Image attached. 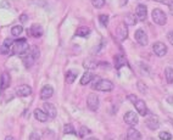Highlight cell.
Wrapping results in <instances>:
<instances>
[{
	"instance_id": "obj_1",
	"label": "cell",
	"mask_w": 173,
	"mask_h": 140,
	"mask_svg": "<svg viewBox=\"0 0 173 140\" xmlns=\"http://www.w3.org/2000/svg\"><path fill=\"white\" fill-rule=\"evenodd\" d=\"M21 57H22V61H23L25 66L26 67H30L34 63V61L39 57V49L37 46H30L28 49V51L26 54L21 55Z\"/></svg>"
},
{
	"instance_id": "obj_2",
	"label": "cell",
	"mask_w": 173,
	"mask_h": 140,
	"mask_svg": "<svg viewBox=\"0 0 173 140\" xmlns=\"http://www.w3.org/2000/svg\"><path fill=\"white\" fill-rule=\"evenodd\" d=\"M29 46H28V43L26 39H17L15 40L14 44H12V54H16V55H23L28 51Z\"/></svg>"
},
{
	"instance_id": "obj_3",
	"label": "cell",
	"mask_w": 173,
	"mask_h": 140,
	"mask_svg": "<svg viewBox=\"0 0 173 140\" xmlns=\"http://www.w3.org/2000/svg\"><path fill=\"white\" fill-rule=\"evenodd\" d=\"M151 16H152V21H154L156 25L163 26V25H166V22H167V15L165 14L161 9H154Z\"/></svg>"
},
{
	"instance_id": "obj_4",
	"label": "cell",
	"mask_w": 173,
	"mask_h": 140,
	"mask_svg": "<svg viewBox=\"0 0 173 140\" xmlns=\"http://www.w3.org/2000/svg\"><path fill=\"white\" fill-rule=\"evenodd\" d=\"M94 89H96L99 91H106L107 93V91H111L114 89V83L109 79H99L95 84Z\"/></svg>"
},
{
	"instance_id": "obj_5",
	"label": "cell",
	"mask_w": 173,
	"mask_h": 140,
	"mask_svg": "<svg viewBox=\"0 0 173 140\" xmlns=\"http://www.w3.org/2000/svg\"><path fill=\"white\" fill-rule=\"evenodd\" d=\"M86 105L89 107V110L91 111H96L99 109V96L95 93H91L88 95L86 98Z\"/></svg>"
},
{
	"instance_id": "obj_6",
	"label": "cell",
	"mask_w": 173,
	"mask_h": 140,
	"mask_svg": "<svg viewBox=\"0 0 173 140\" xmlns=\"http://www.w3.org/2000/svg\"><path fill=\"white\" fill-rule=\"evenodd\" d=\"M123 119L124 122L128 124V126L133 127V126H137L139 123V118H138V114L135 112L133 111H128L126 112V114L123 116Z\"/></svg>"
},
{
	"instance_id": "obj_7",
	"label": "cell",
	"mask_w": 173,
	"mask_h": 140,
	"mask_svg": "<svg viewBox=\"0 0 173 140\" xmlns=\"http://www.w3.org/2000/svg\"><path fill=\"white\" fill-rule=\"evenodd\" d=\"M134 38H135L137 43L139 45H142V46H146L147 43H149V38H147L146 33H145L143 29H137L135 33H134Z\"/></svg>"
},
{
	"instance_id": "obj_8",
	"label": "cell",
	"mask_w": 173,
	"mask_h": 140,
	"mask_svg": "<svg viewBox=\"0 0 173 140\" xmlns=\"http://www.w3.org/2000/svg\"><path fill=\"white\" fill-rule=\"evenodd\" d=\"M152 51L156 56L162 57L167 54V46L162 42H156L152 44Z\"/></svg>"
},
{
	"instance_id": "obj_9",
	"label": "cell",
	"mask_w": 173,
	"mask_h": 140,
	"mask_svg": "<svg viewBox=\"0 0 173 140\" xmlns=\"http://www.w3.org/2000/svg\"><path fill=\"white\" fill-rule=\"evenodd\" d=\"M133 105L135 106V110H137V112H138L140 116L145 117L146 114H149V110H147V107H146V104H145L144 100L138 99Z\"/></svg>"
},
{
	"instance_id": "obj_10",
	"label": "cell",
	"mask_w": 173,
	"mask_h": 140,
	"mask_svg": "<svg viewBox=\"0 0 173 140\" xmlns=\"http://www.w3.org/2000/svg\"><path fill=\"white\" fill-rule=\"evenodd\" d=\"M145 124H146V127H147L149 129H151V130L159 129V127H160L159 117H156V116H154V114L149 116V117L145 119Z\"/></svg>"
},
{
	"instance_id": "obj_11",
	"label": "cell",
	"mask_w": 173,
	"mask_h": 140,
	"mask_svg": "<svg viewBox=\"0 0 173 140\" xmlns=\"http://www.w3.org/2000/svg\"><path fill=\"white\" fill-rule=\"evenodd\" d=\"M116 37L119 39V40H124L128 38V28L124 23H121L118 25V27L116 29Z\"/></svg>"
},
{
	"instance_id": "obj_12",
	"label": "cell",
	"mask_w": 173,
	"mask_h": 140,
	"mask_svg": "<svg viewBox=\"0 0 173 140\" xmlns=\"http://www.w3.org/2000/svg\"><path fill=\"white\" fill-rule=\"evenodd\" d=\"M135 17L139 21H145L146 20V17H147V9H146L145 5L139 4L137 6V9H135Z\"/></svg>"
},
{
	"instance_id": "obj_13",
	"label": "cell",
	"mask_w": 173,
	"mask_h": 140,
	"mask_svg": "<svg viewBox=\"0 0 173 140\" xmlns=\"http://www.w3.org/2000/svg\"><path fill=\"white\" fill-rule=\"evenodd\" d=\"M16 94L21 98H25V96H28L32 94V88L29 85H26V84H22V85H18L16 88Z\"/></svg>"
},
{
	"instance_id": "obj_14",
	"label": "cell",
	"mask_w": 173,
	"mask_h": 140,
	"mask_svg": "<svg viewBox=\"0 0 173 140\" xmlns=\"http://www.w3.org/2000/svg\"><path fill=\"white\" fill-rule=\"evenodd\" d=\"M53 94H54L53 86L46 84V85H44L43 88H42V90H40V99L42 100H48V99H50L53 96Z\"/></svg>"
},
{
	"instance_id": "obj_15",
	"label": "cell",
	"mask_w": 173,
	"mask_h": 140,
	"mask_svg": "<svg viewBox=\"0 0 173 140\" xmlns=\"http://www.w3.org/2000/svg\"><path fill=\"white\" fill-rule=\"evenodd\" d=\"M29 33H30V35L34 37V38H40L44 33L43 27H42L40 25L34 23V25H32V27L29 28Z\"/></svg>"
},
{
	"instance_id": "obj_16",
	"label": "cell",
	"mask_w": 173,
	"mask_h": 140,
	"mask_svg": "<svg viewBox=\"0 0 173 140\" xmlns=\"http://www.w3.org/2000/svg\"><path fill=\"white\" fill-rule=\"evenodd\" d=\"M44 110H45V113L48 114V117H50V118H55L56 117V107L53 105V104H50V102H45L44 104Z\"/></svg>"
},
{
	"instance_id": "obj_17",
	"label": "cell",
	"mask_w": 173,
	"mask_h": 140,
	"mask_svg": "<svg viewBox=\"0 0 173 140\" xmlns=\"http://www.w3.org/2000/svg\"><path fill=\"white\" fill-rule=\"evenodd\" d=\"M127 140H142V134L135 128L132 127L127 132Z\"/></svg>"
},
{
	"instance_id": "obj_18",
	"label": "cell",
	"mask_w": 173,
	"mask_h": 140,
	"mask_svg": "<svg viewBox=\"0 0 173 140\" xmlns=\"http://www.w3.org/2000/svg\"><path fill=\"white\" fill-rule=\"evenodd\" d=\"M114 61H115L116 70H119L121 67H123V66L127 63V60H126V57L122 55V54H117V55L114 57Z\"/></svg>"
},
{
	"instance_id": "obj_19",
	"label": "cell",
	"mask_w": 173,
	"mask_h": 140,
	"mask_svg": "<svg viewBox=\"0 0 173 140\" xmlns=\"http://www.w3.org/2000/svg\"><path fill=\"white\" fill-rule=\"evenodd\" d=\"M10 81H11V78H10V74L9 73H6V72H4L2 74H1V81H0V88L4 90V89H6L9 85H10Z\"/></svg>"
},
{
	"instance_id": "obj_20",
	"label": "cell",
	"mask_w": 173,
	"mask_h": 140,
	"mask_svg": "<svg viewBox=\"0 0 173 140\" xmlns=\"http://www.w3.org/2000/svg\"><path fill=\"white\" fill-rule=\"evenodd\" d=\"M34 117H35V119H38V122H46L48 121V114L45 113V111H42L40 109H37L34 111Z\"/></svg>"
},
{
	"instance_id": "obj_21",
	"label": "cell",
	"mask_w": 173,
	"mask_h": 140,
	"mask_svg": "<svg viewBox=\"0 0 173 140\" xmlns=\"http://www.w3.org/2000/svg\"><path fill=\"white\" fill-rule=\"evenodd\" d=\"M76 35H77V37H82V38H88V37L90 35V28L79 27L76 30Z\"/></svg>"
},
{
	"instance_id": "obj_22",
	"label": "cell",
	"mask_w": 173,
	"mask_h": 140,
	"mask_svg": "<svg viewBox=\"0 0 173 140\" xmlns=\"http://www.w3.org/2000/svg\"><path fill=\"white\" fill-rule=\"evenodd\" d=\"M77 71H74V70H70V71H67V73H66V82L68 84H71L73 83L74 81H76V78H77Z\"/></svg>"
},
{
	"instance_id": "obj_23",
	"label": "cell",
	"mask_w": 173,
	"mask_h": 140,
	"mask_svg": "<svg viewBox=\"0 0 173 140\" xmlns=\"http://www.w3.org/2000/svg\"><path fill=\"white\" fill-rule=\"evenodd\" d=\"M91 79H93V73L86 71V73L82 76V78H81V84L82 85H86V84H89L91 82Z\"/></svg>"
},
{
	"instance_id": "obj_24",
	"label": "cell",
	"mask_w": 173,
	"mask_h": 140,
	"mask_svg": "<svg viewBox=\"0 0 173 140\" xmlns=\"http://www.w3.org/2000/svg\"><path fill=\"white\" fill-rule=\"evenodd\" d=\"M83 66L86 67V70H93V68H96V67H98V63H96V61H94V60H91V58H88V60L84 61Z\"/></svg>"
},
{
	"instance_id": "obj_25",
	"label": "cell",
	"mask_w": 173,
	"mask_h": 140,
	"mask_svg": "<svg viewBox=\"0 0 173 140\" xmlns=\"http://www.w3.org/2000/svg\"><path fill=\"white\" fill-rule=\"evenodd\" d=\"M165 76H166L167 83H172L173 82V68L172 67H167V68L165 70Z\"/></svg>"
},
{
	"instance_id": "obj_26",
	"label": "cell",
	"mask_w": 173,
	"mask_h": 140,
	"mask_svg": "<svg viewBox=\"0 0 173 140\" xmlns=\"http://www.w3.org/2000/svg\"><path fill=\"white\" fill-rule=\"evenodd\" d=\"M22 32H23V28H22V26H21V25L14 26V27H12V29H11V34H12L14 37H18V35H20Z\"/></svg>"
},
{
	"instance_id": "obj_27",
	"label": "cell",
	"mask_w": 173,
	"mask_h": 140,
	"mask_svg": "<svg viewBox=\"0 0 173 140\" xmlns=\"http://www.w3.org/2000/svg\"><path fill=\"white\" fill-rule=\"evenodd\" d=\"M63 133H65V134H73V135H77V133H76V130H74V128L72 127V124H66V126L63 127Z\"/></svg>"
},
{
	"instance_id": "obj_28",
	"label": "cell",
	"mask_w": 173,
	"mask_h": 140,
	"mask_svg": "<svg viewBox=\"0 0 173 140\" xmlns=\"http://www.w3.org/2000/svg\"><path fill=\"white\" fill-rule=\"evenodd\" d=\"M137 86H138V89H139V91L142 93V94H146L147 91H149V89H147V86L145 85V83H143V82H138V84H137Z\"/></svg>"
},
{
	"instance_id": "obj_29",
	"label": "cell",
	"mask_w": 173,
	"mask_h": 140,
	"mask_svg": "<svg viewBox=\"0 0 173 140\" xmlns=\"http://www.w3.org/2000/svg\"><path fill=\"white\" fill-rule=\"evenodd\" d=\"M105 0H91V4H93V6L95 7V9H101V7H104V5H105Z\"/></svg>"
},
{
	"instance_id": "obj_30",
	"label": "cell",
	"mask_w": 173,
	"mask_h": 140,
	"mask_svg": "<svg viewBox=\"0 0 173 140\" xmlns=\"http://www.w3.org/2000/svg\"><path fill=\"white\" fill-rule=\"evenodd\" d=\"M159 138L161 140H171L172 139V135H171V133H168V132H160Z\"/></svg>"
},
{
	"instance_id": "obj_31",
	"label": "cell",
	"mask_w": 173,
	"mask_h": 140,
	"mask_svg": "<svg viewBox=\"0 0 173 140\" xmlns=\"http://www.w3.org/2000/svg\"><path fill=\"white\" fill-rule=\"evenodd\" d=\"M99 21H100V23L102 26H107V23H109V16L105 14H102L99 16Z\"/></svg>"
},
{
	"instance_id": "obj_32",
	"label": "cell",
	"mask_w": 173,
	"mask_h": 140,
	"mask_svg": "<svg viewBox=\"0 0 173 140\" xmlns=\"http://www.w3.org/2000/svg\"><path fill=\"white\" fill-rule=\"evenodd\" d=\"M135 22H137V17H134L133 15H127L126 16V23H128V25H135Z\"/></svg>"
},
{
	"instance_id": "obj_33",
	"label": "cell",
	"mask_w": 173,
	"mask_h": 140,
	"mask_svg": "<svg viewBox=\"0 0 173 140\" xmlns=\"http://www.w3.org/2000/svg\"><path fill=\"white\" fill-rule=\"evenodd\" d=\"M89 133H90V130H89L86 127H82V128H81L79 137H81V138H84V137H86V134H89Z\"/></svg>"
},
{
	"instance_id": "obj_34",
	"label": "cell",
	"mask_w": 173,
	"mask_h": 140,
	"mask_svg": "<svg viewBox=\"0 0 173 140\" xmlns=\"http://www.w3.org/2000/svg\"><path fill=\"white\" fill-rule=\"evenodd\" d=\"M29 140H40V135L35 132H32L30 135H29Z\"/></svg>"
},
{
	"instance_id": "obj_35",
	"label": "cell",
	"mask_w": 173,
	"mask_h": 140,
	"mask_svg": "<svg viewBox=\"0 0 173 140\" xmlns=\"http://www.w3.org/2000/svg\"><path fill=\"white\" fill-rule=\"evenodd\" d=\"M127 99L129 100V101H130V102H132V104H134V102H135V101L138 100V98H137L135 95H133V94H129V95L127 96Z\"/></svg>"
},
{
	"instance_id": "obj_36",
	"label": "cell",
	"mask_w": 173,
	"mask_h": 140,
	"mask_svg": "<svg viewBox=\"0 0 173 140\" xmlns=\"http://www.w3.org/2000/svg\"><path fill=\"white\" fill-rule=\"evenodd\" d=\"M166 2L168 4V7H170V12H171V15H173V0H166Z\"/></svg>"
},
{
	"instance_id": "obj_37",
	"label": "cell",
	"mask_w": 173,
	"mask_h": 140,
	"mask_svg": "<svg viewBox=\"0 0 173 140\" xmlns=\"http://www.w3.org/2000/svg\"><path fill=\"white\" fill-rule=\"evenodd\" d=\"M167 39H168V42L173 45V30L168 32V34H167Z\"/></svg>"
},
{
	"instance_id": "obj_38",
	"label": "cell",
	"mask_w": 173,
	"mask_h": 140,
	"mask_svg": "<svg viewBox=\"0 0 173 140\" xmlns=\"http://www.w3.org/2000/svg\"><path fill=\"white\" fill-rule=\"evenodd\" d=\"M20 20H21V22H22V23H25V22H27V21H28V16H27L26 14H22L21 15V17H20Z\"/></svg>"
},
{
	"instance_id": "obj_39",
	"label": "cell",
	"mask_w": 173,
	"mask_h": 140,
	"mask_svg": "<svg viewBox=\"0 0 173 140\" xmlns=\"http://www.w3.org/2000/svg\"><path fill=\"white\" fill-rule=\"evenodd\" d=\"M1 6H2V7H10V2L5 0V1H2V5H1Z\"/></svg>"
},
{
	"instance_id": "obj_40",
	"label": "cell",
	"mask_w": 173,
	"mask_h": 140,
	"mask_svg": "<svg viewBox=\"0 0 173 140\" xmlns=\"http://www.w3.org/2000/svg\"><path fill=\"white\" fill-rule=\"evenodd\" d=\"M5 140H15V138H12V137H6Z\"/></svg>"
},
{
	"instance_id": "obj_41",
	"label": "cell",
	"mask_w": 173,
	"mask_h": 140,
	"mask_svg": "<svg viewBox=\"0 0 173 140\" xmlns=\"http://www.w3.org/2000/svg\"><path fill=\"white\" fill-rule=\"evenodd\" d=\"M86 140H98L96 138H89V139H86Z\"/></svg>"
},
{
	"instance_id": "obj_42",
	"label": "cell",
	"mask_w": 173,
	"mask_h": 140,
	"mask_svg": "<svg viewBox=\"0 0 173 140\" xmlns=\"http://www.w3.org/2000/svg\"><path fill=\"white\" fill-rule=\"evenodd\" d=\"M172 124H173V119H172Z\"/></svg>"
}]
</instances>
